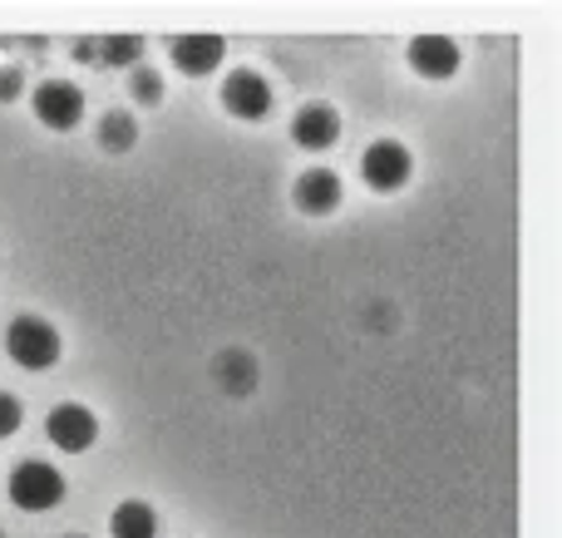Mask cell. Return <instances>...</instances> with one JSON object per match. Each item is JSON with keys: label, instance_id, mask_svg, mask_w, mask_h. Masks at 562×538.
I'll list each match as a JSON object with an SVG mask.
<instances>
[{"label": "cell", "instance_id": "obj_9", "mask_svg": "<svg viewBox=\"0 0 562 538\" xmlns=\"http://www.w3.org/2000/svg\"><path fill=\"white\" fill-rule=\"evenodd\" d=\"M227 45L223 35H183L173 45V65L183 69V75H213L217 65H223Z\"/></svg>", "mask_w": 562, "mask_h": 538}, {"label": "cell", "instance_id": "obj_13", "mask_svg": "<svg viewBox=\"0 0 562 538\" xmlns=\"http://www.w3.org/2000/svg\"><path fill=\"white\" fill-rule=\"evenodd\" d=\"M217 381H223L227 395H247L252 391V381H257V371H252V361H247L243 351H227L223 361H217Z\"/></svg>", "mask_w": 562, "mask_h": 538}, {"label": "cell", "instance_id": "obj_5", "mask_svg": "<svg viewBox=\"0 0 562 538\" xmlns=\"http://www.w3.org/2000/svg\"><path fill=\"white\" fill-rule=\"evenodd\" d=\"M45 435H49V445H55V450L79 455V450H89V445L99 440V421L85 411V405H59V411H49Z\"/></svg>", "mask_w": 562, "mask_h": 538}, {"label": "cell", "instance_id": "obj_18", "mask_svg": "<svg viewBox=\"0 0 562 538\" xmlns=\"http://www.w3.org/2000/svg\"><path fill=\"white\" fill-rule=\"evenodd\" d=\"M69 538H79V534H69Z\"/></svg>", "mask_w": 562, "mask_h": 538}, {"label": "cell", "instance_id": "obj_1", "mask_svg": "<svg viewBox=\"0 0 562 538\" xmlns=\"http://www.w3.org/2000/svg\"><path fill=\"white\" fill-rule=\"evenodd\" d=\"M5 351L25 371H45V366L59 361V332L49 322H40V316H15L5 326Z\"/></svg>", "mask_w": 562, "mask_h": 538}, {"label": "cell", "instance_id": "obj_12", "mask_svg": "<svg viewBox=\"0 0 562 538\" xmlns=\"http://www.w3.org/2000/svg\"><path fill=\"white\" fill-rule=\"evenodd\" d=\"M134 138H138V124H134V114H104L99 119V144L109 148V154H128L134 148Z\"/></svg>", "mask_w": 562, "mask_h": 538}, {"label": "cell", "instance_id": "obj_8", "mask_svg": "<svg viewBox=\"0 0 562 538\" xmlns=\"http://www.w3.org/2000/svg\"><path fill=\"white\" fill-rule=\"evenodd\" d=\"M296 208L311 217L321 213H336L340 208V178L330 173V168H311V173L296 178Z\"/></svg>", "mask_w": 562, "mask_h": 538}, {"label": "cell", "instance_id": "obj_3", "mask_svg": "<svg viewBox=\"0 0 562 538\" xmlns=\"http://www.w3.org/2000/svg\"><path fill=\"white\" fill-rule=\"evenodd\" d=\"M35 119L45 128H75L79 119H85V94H79L75 85H65V79H49V85L35 89Z\"/></svg>", "mask_w": 562, "mask_h": 538}, {"label": "cell", "instance_id": "obj_2", "mask_svg": "<svg viewBox=\"0 0 562 538\" xmlns=\"http://www.w3.org/2000/svg\"><path fill=\"white\" fill-rule=\"evenodd\" d=\"M10 500H15V509H25V514L55 509V504L65 500V474H59L55 464L25 460L15 474H10Z\"/></svg>", "mask_w": 562, "mask_h": 538}, {"label": "cell", "instance_id": "obj_10", "mask_svg": "<svg viewBox=\"0 0 562 538\" xmlns=\"http://www.w3.org/2000/svg\"><path fill=\"white\" fill-rule=\"evenodd\" d=\"M291 134H296L301 148H330L340 138V114L330 104H306L291 124Z\"/></svg>", "mask_w": 562, "mask_h": 538}, {"label": "cell", "instance_id": "obj_19", "mask_svg": "<svg viewBox=\"0 0 562 538\" xmlns=\"http://www.w3.org/2000/svg\"><path fill=\"white\" fill-rule=\"evenodd\" d=\"M0 538H5V534H0Z\"/></svg>", "mask_w": 562, "mask_h": 538}, {"label": "cell", "instance_id": "obj_6", "mask_svg": "<svg viewBox=\"0 0 562 538\" xmlns=\"http://www.w3.org/2000/svg\"><path fill=\"white\" fill-rule=\"evenodd\" d=\"M223 104H227V114H237V119H267L272 114V85H267L257 69H237L223 85Z\"/></svg>", "mask_w": 562, "mask_h": 538}, {"label": "cell", "instance_id": "obj_16", "mask_svg": "<svg viewBox=\"0 0 562 538\" xmlns=\"http://www.w3.org/2000/svg\"><path fill=\"white\" fill-rule=\"evenodd\" d=\"M134 94L144 99V104H154V99H158V79L148 75V69H138V75H134Z\"/></svg>", "mask_w": 562, "mask_h": 538}, {"label": "cell", "instance_id": "obj_7", "mask_svg": "<svg viewBox=\"0 0 562 538\" xmlns=\"http://www.w3.org/2000/svg\"><path fill=\"white\" fill-rule=\"evenodd\" d=\"M409 65L425 79H449L459 69V45L449 35H419L415 45H409Z\"/></svg>", "mask_w": 562, "mask_h": 538}, {"label": "cell", "instance_id": "obj_14", "mask_svg": "<svg viewBox=\"0 0 562 538\" xmlns=\"http://www.w3.org/2000/svg\"><path fill=\"white\" fill-rule=\"evenodd\" d=\"M138 49H144V40H138V35H109V40H104V49H89V45H79L75 55H79V59L99 55V59H104V65H128V59H138Z\"/></svg>", "mask_w": 562, "mask_h": 538}, {"label": "cell", "instance_id": "obj_17", "mask_svg": "<svg viewBox=\"0 0 562 538\" xmlns=\"http://www.w3.org/2000/svg\"><path fill=\"white\" fill-rule=\"evenodd\" d=\"M20 89H25L20 69H0V99H20Z\"/></svg>", "mask_w": 562, "mask_h": 538}, {"label": "cell", "instance_id": "obj_15", "mask_svg": "<svg viewBox=\"0 0 562 538\" xmlns=\"http://www.w3.org/2000/svg\"><path fill=\"white\" fill-rule=\"evenodd\" d=\"M20 421H25V411H20V401H15V395H5V391H0V440H10V435L20 430Z\"/></svg>", "mask_w": 562, "mask_h": 538}, {"label": "cell", "instance_id": "obj_4", "mask_svg": "<svg viewBox=\"0 0 562 538\" xmlns=\"http://www.w3.org/2000/svg\"><path fill=\"white\" fill-rule=\"evenodd\" d=\"M409 148L395 144V138H380V144L366 148V158H360V173H366L370 188H380V193H390V188H400L409 178Z\"/></svg>", "mask_w": 562, "mask_h": 538}, {"label": "cell", "instance_id": "obj_11", "mask_svg": "<svg viewBox=\"0 0 562 538\" xmlns=\"http://www.w3.org/2000/svg\"><path fill=\"white\" fill-rule=\"evenodd\" d=\"M109 534H114V538H154L158 534V519H154V509H148V504L124 500L114 509V519H109Z\"/></svg>", "mask_w": 562, "mask_h": 538}]
</instances>
